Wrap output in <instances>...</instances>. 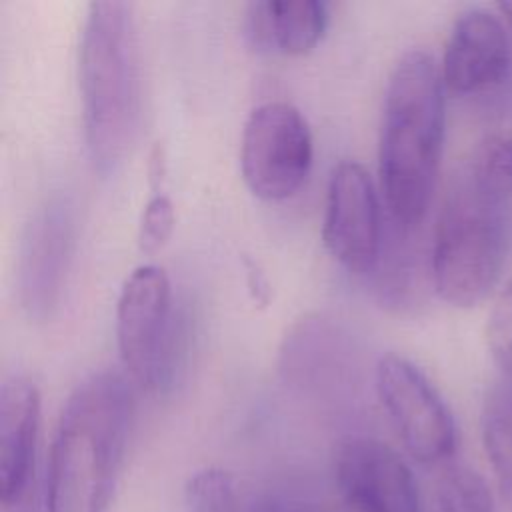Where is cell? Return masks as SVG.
Instances as JSON below:
<instances>
[{
	"mask_svg": "<svg viewBox=\"0 0 512 512\" xmlns=\"http://www.w3.org/2000/svg\"><path fill=\"white\" fill-rule=\"evenodd\" d=\"M444 80L422 48L406 50L386 82L378 176L384 204L398 228H416L434 196L446 126Z\"/></svg>",
	"mask_w": 512,
	"mask_h": 512,
	"instance_id": "3",
	"label": "cell"
},
{
	"mask_svg": "<svg viewBox=\"0 0 512 512\" xmlns=\"http://www.w3.org/2000/svg\"><path fill=\"white\" fill-rule=\"evenodd\" d=\"M132 418L134 390L122 372L104 368L74 386L48 452L44 512H108Z\"/></svg>",
	"mask_w": 512,
	"mask_h": 512,
	"instance_id": "2",
	"label": "cell"
},
{
	"mask_svg": "<svg viewBox=\"0 0 512 512\" xmlns=\"http://www.w3.org/2000/svg\"><path fill=\"white\" fill-rule=\"evenodd\" d=\"M512 52L506 28L488 10L472 8L458 16L442 58L444 86L458 96L486 94L510 74Z\"/></svg>",
	"mask_w": 512,
	"mask_h": 512,
	"instance_id": "11",
	"label": "cell"
},
{
	"mask_svg": "<svg viewBox=\"0 0 512 512\" xmlns=\"http://www.w3.org/2000/svg\"><path fill=\"white\" fill-rule=\"evenodd\" d=\"M228 512H338L336 504L300 484H246L238 482Z\"/></svg>",
	"mask_w": 512,
	"mask_h": 512,
	"instance_id": "15",
	"label": "cell"
},
{
	"mask_svg": "<svg viewBox=\"0 0 512 512\" xmlns=\"http://www.w3.org/2000/svg\"><path fill=\"white\" fill-rule=\"evenodd\" d=\"M486 340L492 360L498 364L506 378H512V278L502 288L490 312Z\"/></svg>",
	"mask_w": 512,
	"mask_h": 512,
	"instance_id": "17",
	"label": "cell"
},
{
	"mask_svg": "<svg viewBox=\"0 0 512 512\" xmlns=\"http://www.w3.org/2000/svg\"><path fill=\"white\" fill-rule=\"evenodd\" d=\"M40 428V394L36 384L20 374L0 388V502L16 506L30 484Z\"/></svg>",
	"mask_w": 512,
	"mask_h": 512,
	"instance_id": "12",
	"label": "cell"
},
{
	"mask_svg": "<svg viewBox=\"0 0 512 512\" xmlns=\"http://www.w3.org/2000/svg\"><path fill=\"white\" fill-rule=\"evenodd\" d=\"M312 132L302 112L284 100L250 110L240 138V172L262 200H286L298 192L312 166Z\"/></svg>",
	"mask_w": 512,
	"mask_h": 512,
	"instance_id": "6",
	"label": "cell"
},
{
	"mask_svg": "<svg viewBox=\"0 0 512 512\" xmlns=\"http://www.w3.org/2000/svg\"><path fill=\"white\" fill-rule=\"evenodd\" d=\"M174 228V206L172 200L154 192L142 208L138 222V248L146 254L158 252L170 238Z\"/></svg>",
	"mask_w": 512,
	"mask_h": 512,
	"instance_id": "18",
	"label": "cell"
},
{
	"mask_svg": "<svg viewBox=\"0 0 512 512\" xmlns=\"http://www.w3.org/2000/svg\"><path fill=\"white\" fill-rule=\"evenodd\" d=\"M480 432L496 490L506 512H512V378H502L486 392Z\"/></svg>",
	"mask_w": 512,
	"mask_h": 512,
	"instance_id": "14",
	"label": "cell"
},
{
	"mask_svg": "<svg viewBox=\"0 0 512 512\" xmlns=\"http://www.w3.org/2000/svg\"><path fill=\"white\" fill-rule=\"evenodd\" d=\"M162 174H164V158H162V150L156 146L150 154V164H148V180L152 188H156L162 182Z\"/></svg>",
	"mask_w": 512,
	"mask_h": 512,
	"instance_id": "19",
	"label": "cell"
},
{
	"mask_svg": "<svg viewBox=\"0 0 512 512\" xmlns=\"http://www.w3.org/2000/svg\"><path fill=\"white\" fill-rule=\"evenodd\" d=\"M76 68L86 150L96 172L110 174L130 154L142 116L138 34L128 2L88 4Z\"/></svg>",
	"mask_w": 512,
	"mask_h": 512,
	"instance_id": "4",
	"label": "cell"
},
{
	"mask_svg": "<svg viewBox=\"0 0 512 512\" xmlns=\"http://www.w3.org/2000/svg\"><path fill=\"white\" fill-rule=\"evenodd\" d=\"M512 244V138L490 134L450 180L436 220L430 276L452 306L470 308L498 284Z\"/></svg>",
	"mask_w": 512,
	"mask_h": 512,
	"instance_id": "1",
	"label": "cell"
},
{
	"mask_svg": "<svg viewBox=\"0 0 512 512\" xmlns=\"http://www.w3.org/2000/svg\"><path fill=\"white\" fill-rule=\"evenodd\" d=\"M334 484L342 512H424L410 466L376 438L356 436L340 444Z\"/></svg>",
	"mask_w": 512,
	"mask_h": 512,
	"instance_id": "9",
	"label": "cell"
},
{
	"mask_svg": "<svg viewBox=\"0 0 512 512\" xmlns=\"http://www.w3.org/2000/svg\"><path fill=\"white\" fill-rule=\"evenodd\" d=\"M74 216L66 198H48L28 220L18 256V296L26 314L44 320L56 308L72 252Z\"/></svg>",
	"mask_w": 512,
	"mask_h": 512,
	"instance_id": "10",
	"label": "cell"
},
{
	"mask_svg": "<svg viewBox=\"0 0 512 512\" xmlns=\"http://www.w3.org/2000/svg\"><path fill=\"white\" fill-rule=\"evenodd\" d=\"M322 240L346 270H372L382 250L380 202L370 172L356 160L338 162L328 180Z\"/></svg>",
	"mask_w": 512,
	"mask_h": 512,
	"instance_id": "8",
	"label": "cell"
},
{
	"mask_svg": "<svg viewBox=\"0 0 512 512\" xmlns=\"http://www.w3.org/2000/svg\"><path fill=\"white\" fill-rule=\"evenodd\" d=\"M376 394L406 452L420 464L446 462L458 442L450 408L408 358L388 352L376 364Z\"/></svg>",
	"mask_w": 512,
	"mask_h": 512,
	"instance_id": "7",
	"label": "cell"
},
{
	"mask_svg": "<svg viewBox=\"0 0 512 512\" xmlns=\"http://www.w3.org/2000/svg\"><path fill=\"white\" fill-rule=\"evenodd\" d=\"M434 502L438 512H496L488 482L464 464L442 468L434 484Z\"/></svg>",
	"mask_w": 512,
	"mask_h": 512,
	"instance_id": "16",
	"label": "cell"
},
{
	"mask_svg": "<svg viewBox=\"0 0 512 512\" xmlns=\"http://www.w3.org/2000/svg\"><path fill=\"white\" fill-rule=\"evenodd\" d=\"M186 338V322L174 310L164 268H134L116 302V344L132 380L152 392L172 388L186 356Z\"/></svg>",
	"mask_w": 512,
	"mask_h": 512,
	"instance_id": "5",
	"label": "cell"
},
{
	"mask_svg": "<svg viewBox=\"0 0 512 512\" xmlns=\"http://www.w3.org/2000/svg\"><path fill=\"white\" fill-rule=\"evenodd\" d=\"M498 10H500V14H504L506 22H508L510 28H512V2H500V4H498Z\"/></svg>",
	"mask_w": 512,
	"mask_h": 512,
	"instance_id": "20",
	"label": "cell"
},
{
	"mask_svg": "<svg viewBox=\"0 0 512 512\" xmlns=\"http://www.w3.org/2000/svg\"><path fill=\"white\" fill-rule=\"evenodd\" d=\"M328 4L322 0H254L244 8L242 30L260 52L304 54L324 36Z\"/></svg>",
	"mask_w": 512,
	"mask_h": 512,
	"instance_id": "13",
	"label": "cell"
}]
</instances>
